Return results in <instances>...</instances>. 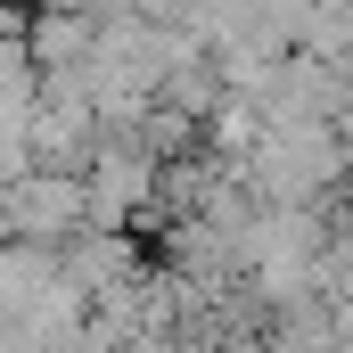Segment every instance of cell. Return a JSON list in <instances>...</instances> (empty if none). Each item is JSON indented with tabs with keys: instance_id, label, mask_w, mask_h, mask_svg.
<instances>
[{
	"instance_id": "cell-2",
	"label": "cell",
	"mask_w": 353,
	"mask_h": 353,
	"mask_svg": "<svg viewBox=\"0 0 353 353\" xmlns=\"http://www.w3.org/2000/svg\"><path fill=\"white\" fill-rule=\"evenodd\" d=\"M83 230L90 205L74 173H25L17 189H0V247H66Z\"/></svg>"
},
{
	"instance_id": "cell-6",
	"label": "cell",
	"mask_w": 353,
	"mask_h": 353,
	"mask_svg": "<svg viewBox=\"0 0 353 353\" xmlns=\"http://www.w3.org/2000/svg\"><path fill=\"white\" fill-rule=\"evenodd\" d=\"M214 353H271V345L255 337V329H247V337H230V345H214Z\"/></svg>"
},
{
	"instance_id": "cell-3",
	"label": "cell",
	"mask_w": 353,
	"mask_h": 353,
	"mask_svg": "<svg viewBox=\"0 0 353 353\" xmlns=\"http://www.w3.org/2000/svg\"><path fill=\"white\" fill-rule=\"evenodd\" d=\"M58 263H66V279L83 288V304H90V312L140 288V247H132V239H107V230L66 239V247H58Z\"/></svg>"
},
{
	"instance_id": "cell-4",
	"label": "cell",
	"mask_w": 353,
	"mask_h": 353,
	"mask_svg": "<svg viewBox=\"0 0 353 353\" xmlns=\"http://www.w3.org/2000/svg\"><path fill=\"white\" fill-rule=\"evenodd\" d=\"M90 41H99V17H66V8L25 17V58H33V74H83Z\"/></svg>"
},
{
	"instance_id": "cell-1",
	"label": "cell",
	"mask_w": 353,
	"mask_h": 353,
	"mask_svg": "<svg viewBox=\"0 0 353 353\" xmlns=\"http://www.w3.org/2000/svg\"><path fill=\"white\" fill-rule=\"evenodd\" d=\"M157 181H165V165H157L132 132H99V148H90V165H83L90 230L132 239V214H148V205H157Z\"/></svg>"
},
{
	"instance_id": "cell-5",
	"label": "cell",
	"mask_w": 353,
	"mask_h": 353,
	"mask_svg": "<svg viewBox=\"0 0 353 353\" xmlns=\"http://www.w3.org/2000/svg\"><path fill=\"white\" fill-rule=\"evenodd\" d=\"M140 353H214V337H148Z\"/></svg>"
}]
</instances>
